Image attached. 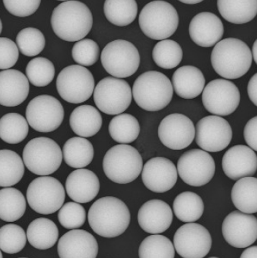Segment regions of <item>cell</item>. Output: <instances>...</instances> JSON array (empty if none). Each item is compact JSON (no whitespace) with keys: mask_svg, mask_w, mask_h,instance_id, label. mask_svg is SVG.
Masks as SVG:
<instances>
[{"mask_svg":"<svg viewBox=\"0 0 257 258\" xmlns=\"http://www.w3.org/2000/svg\"><path fill=\"white\" fill-rule=\"evenodd\" d=\"M139 258H175L173 243L161 234H152L141 243Z\"/></svg>","mask_w":257,"mask_h":258,"instance_id":"cell-38","label":"cell"},{"mask_svg":"<svg viewBox=\"0 0 257 258\" xmlns=\"http://www.w3.org/2000/svg\"><path fill=\"white\" fill-rule=\"evenodd\" d=\"M0 258H4V256H3V253H2V252H1V250H0Z\"/></svg>","mask_w":257,"mask_h":258,"instance_id":"cell-53","label":"cell"},{"mask_svg":"<svg viewBox=\"0 0 257 258\" xmlns=\"http://www.w3.org/2000/svg\"><path fill=\"white\" fill-rule=\"evenodd\" d=\"M27 122L36 131L51 133L60 126L65 118V109L59 100L43 95L32 99L26 110Z\"/></svg>","mask_w":257,"mask_h":258,"instance_id":"cell-12","label":"cell"},{"mask_svg":"<svg viewBox=\"0 0 257 258\" xmlns=\"http://www.w3.org/2000/svg\"><path fill=\"white\" fill-rule=\"evenodd\" d=\"M142 179L149 190L163 194L173 188L178 179V172L175 164L169 159L152 158L142 168Z\"/></svg>","mask_w":257,"mask_h":258,"instance_id":"cell-19","label":"cell"},{"mask_svg":"<svg viewBox=\"0 0 257 258\" xmlns=\"http://www.w3.org/2000/svg\"><path fill=\"white\" fill-rule=\"evenodd\" d=\"M20 258H27V257H20Z\"/></svg>","mask_w":257,"mask_h":258,"instance_id":"cell-56","label":"cell"},{"mask_svg":"<svg viewBox=\"0 0 257 258\" xmlns=\"http://www.w3.org/2000/svg\"><path fill=\"white\" fill-rule=\"evenodd\" d=\"M202 93L205 108L215 115H229L237 109L240 103L239 88L228 80H213Z\"/></svg>","mask_w":257,"mask_h":258,"instance_id":"cell-14","label":"cell"},{"mask_svg":"<svg viewBox=\"0 0 257 258\" xmlns=\"http://www.w3.org/2000/svg\"><path fill=\"white\" fill-rule=\"evenodd\" d=\"M58 1H68V0H58Z\"/></svg>","mask_w":257,"mask_h":258,"instance_id":"cell-55","label":"cell"},{"mask_svg":"<svg viewBox=\"0 0 257 258\" xmlns=\"http://www.w3.org/2000/svg\"><path fill=\"white\" fill-rule=\"evenodd\" d=\"M256 46H257V41L255 40L254 42L253 46H252V50L251 51L252 53V57L254 58V61H255V63H257V53H256Z\"/></svg>","mask_w":257,"mask_h":258,"instance_id":"cell-51","label":"cell"},{"mask_svg":"<svg viewBox=\"0 0 257 258\" xmlns=\"http://www.w3.org/2000/svg\"><path fill=\"white\" fill-rule=\"evenodd\" d=\"M19 49L13 40L0 37V69L7 70L17 63Z\"/></svg>","mask_w":257,"mask_h":258,"instance_id":"cell-46","label":"cell"},{"mask_svg":"<svg viewBox=\"0 0 257 258\" xmlns=\"http://www.w3.org/2000/svg\"><path fill=\"white\" fill-rule=\"evenodd\" d=\"M174 247L182 258H203L211 250V234L206 227L196 223L184 224L174 235Z\"/></svg>","mask_w":257,"mask_h":258,"instance_id":"cell-15","label":"cell"},{"mask_svg":"<svg viewBox=\"0 0 257 258\" xmlns=\"http://www.w3.org/2000/svg\"><path fill=\"white\" fill-rule=\"evenodd\" d=\"M41 0H4L7 11L18 17L33 15L40 7Z\"/></svg>","mask_w":257,"mask_h":258,"instance_id":"cell-45","label":"cell"},{"mask_svg":"<svg viewBox=\"0 0 257 258\" xmlns=\"http://www.w3.org/2000/svg\"><path fill=\"white\" fill-rule=\"evenodd\" d=\"M215 72L226 79H238L250 69L252 56L248 45L236 38H226L215 45L211 54Z\"/></svg>","mask_w":257,"mask_h":258,"instance_id":"cell-3","label":"cell"},{"mask_svg":"<svg viewBox=\"0 0 257 258\" xmlns=\"http://www.w3.org/2000/svg\"><path fill=\"white\" fill-rule=\"evenodd\" d=\"M24 164L14 151L0 150V186L10 187L18 183L24 175Z\"/></svg>","mask_w":257,"mask_h":258,"instance_id":"cell-36","label":"cell"},{"mask_svg":"<svg viewBox=\"0 0 257 258\" xmlns=\"http://www.w3.org/2000/svg\"><path fill=\"white\" fill-rule=\"evenodd\" d=\"M17 46L23 55L34 56L41 53L46 45L44 35L38 29H23L17 37Z\"/></svg>","mask_w":257,"mask_h":258,"instance_id":"cell-42","label":"cell"},{"mask_svg":"<svg viewBox=\"0 0 257 258\" xmlns=\"http://www.w3.org/2000/svg\"><path fill=\"white\" fill-rule=\"evenodd\" d=\"M182 4H189V5H194V4H198L203 2L204 0H178Z\"/></svg>","mask_w":257,"mask_h":258,"instance_id":"cell-50","label":"cell"},{"mask_svg":"<svg viewBox=\"0 0 257 258\" xmlns=\"http://www.w3.org/2000/svg\"><path fill=\"white\" fill-rule=\"evenodd\" d=\"M30 84L24 74L17 70L7 69L0 72V104L15 107L27 99Z\"/></svg>","mask_w":257,"mask_h":258,"instance_id":"cell-24","label":"cell"},{"mask_svg":"<svg viewBox=\"0 0 257 258\" xmlns=\"http://www.w3.org/2000/svg\"><path fill=\"white\" fill-rule=\"evenodd\" d=\"M177 172L183 182L191 186L209 183L216 172V164L211 155L203 149H191L181 155Z\"/></svg>","mask_w":257,"mask_h":258,"instance_id":"cell-13","label":"cell"},{"mask_svg":"<svg viewBox=\"0 0 257 258\" xmlns=\"http://www.w3.org/2000/svg\"><path fill=\"white\" fill-rule=\"evenodd\" d=\"M63 156L68 166L82 169L92 162L94 150L91 142L82 137L68 139L63 148Z\"/></svg>","mask_w":257,"mask_h":258,"instance_id":"cell-31","label":"cell"},{"mask_svg":"<svg viewBox=\"0 0 257 258\" xmlns=\"http://www.w3.org/2000/svg\"><path fill=\"white\" fill-rule=\"evenodd\" d=\"M240 258H257V246L248 247L242 252Z\"/></svg>","mask_w":257,"mask_h":258,"instance_id":"cell-49","label":"cell"},{"mask_svg":"<svg viewBox=\"0 0 257 258\" xmlns=\"http://www.w3.org/2000/svg\"><path fill=\"white\" fill-rule=\"evenodd\" d=\"M248 96L254 105H257V75L255 74L249 80L247 86Z\"/></svg>","mask_w":257,"mask_h":258,"instance_id":"cell-48","label":"cell"},{"mask_svg":"<svg viewBox=\"0 0 257 258\" xmlns=\"http://www.w3.org/2000/svg\"><path fill=\"white\" fill-rule=\"evenodd\" d=\"M102 116L91 105H81L75 108L70 117V125L75 134L82 138L95 136L102 126Z\"/></svg>","mask_w":257,"mask_h":258,"instance_id":"cell-27","label":"cell"},{"mask_svg":"<svg viewBox=\"0 0 257 258\" xmlns=\"http://www.w3.org/2000/svg\"><path fill=\"white\" fill-rule=\"evenodd\" d=\"M57 252L59 258H96L98 243L89 232L75 229L60 237Z\"/></svg>","mask_w":257,"mask_h":258,"instance_id":"cell-21","label":"cell"},{"mask_svg":"<svg viewBox=\"0 0 257 258\" xmlns=\"http://www.w3.org/2000/svg\"><path fill=\"white\" fill-rule=\"evenodd\" d=\"M197 144L206 152H221L230 144L232 130L229 123L217 115L202 118L196 127Z\"/></svg>","mask_w":257,"mask_h":258,"instance_id":"cell-16","label":"cell"},{"mask_svg":"<svg viewBox=\"0 0 257 258\" xmlns=\"http://www.w3.org/2000/svg\"><path fill=\"white\" fill-rule=\"evenodd\" d=\"M109 133L115 142L128 145L139 137L140 124L136 117L130 114H117L109 124Z\"/></svg>","mask_w":257,"mask_h":258,"instance_id":"cell-35","label":"cell"},{"mask_svg":"<svg viewBox=\"0 0 257 258\" xmlns=\"http://www.w3.org/2000/svg\"><path fill=\"white\" fill-rule=\"evenodd\" d=\"M209 258H219V257H216V256H211V257H209Z\"/></svg>","mask_w":257,"mask_h":258,"instance_id":"cell-54","label":"cell"},{"mask_svg":"<svg viewBox=\"0 0 257 258\" xmlns=\"http://www.w3.org/2000/svg\"><path fill=\"white\" fill-rule=\"evenodd\" d=\"M219 14L233 24H245L257 14V0H217Z\"/></svg>","mask_w":257,"mask_h":258,"instance_id":"cell-29","label":"cell"},{"mask_svg":"<svg viewBox=\"0 0 257 258\" xmlns=\"http://www.w3.org/2000/svg\"><path fill=\"white\" fill-rule=\"evenodd\" d=\"M58 220L59 224L68 230L80 228L86 221L85 210L78 203H68L59 209Z\"/></svg>","mask_w":257,"mask_h":258,"instance_id":"cell-43","label":"cell"},{"mask_svg":"<svg viewBox=\"0 0 257 258\" xmlns=\"http://www.w3.org/2000/svg\"><path fill=\"white\" fill-rule=\"evenodd\" d=\"M139 23L146 37L163 40L175 33L179 18L173 6L162 0H156L144 7L139 14Z\"/></svg>","mask_w":257,"mask_h":258,"instance_id":"cell-5","label":"cell"},{"mask_svg":"<svg viewBox=\"0 0 257 258\" xmlns=\"http://www.w3.org/2000/svg\"><path fill=\"white\" fill-rule=\"evenodd\" d=\"M88 222L97 235L114 238L123 234L129 227L130 211L127 205L118 198L102 197L90 208Z\"/></svg>","mask_w":257,"mask_h":258,"instance_id":"cell-1","label":"cell"},{"mask_svg":"<svg viewBox=\"0 0 257 258\" xmlns=\"http://www.w3.org/2000/svg\"><path fill=\"white\" fill-rule=\"evenodd\" d=\"M132 96L136 104L147 111L164 109L171 102L173 88L168 77L150 71L142 74L134 83Z\"/></svg>","mask_w":257,"mask_h":258,"instance_id":"cell-4","label":"cell"},{"mask_svg":"<svg viewBox=\"0 0 257 258\" xmlns=\"http://www.w3.org/2000/svg\"><path fill=\"white\" fill-rule=\"evenodd\" d=\"M143 168L139 151L126 144L114 146L107 151L103 160L106 176L115 183L127 184L136 180Z\"/></svg>","mask_w":257,"mask_h":258,"instance_id":"cell-6","label":"cell"},{"mask_svg":"<svg viewBox=\"0 0 257 258\" xmlns=\"http://www.w3.org/2000/svg\"><path fill=\"white\" fill-rule=\"evenodd\" d=\"M58 237V227L50 219L44 217L36 219L27 228V240L32 247L39 250L51 248L57 241Z\"/></svg>","mask_w":257,"mask_h":258,"instance_id":"cell-28","label":"cell"},{"mask_svg":"<svg viewBox=\"0 0 257 258\" xmlns=\"http://www.w3.org/2000/svg\"><path fill=\"white\" fill-rule=\"evenodd\" d=\"M66 191L70 198L78 204H88L100 191V181L89 169L73 171L66 180Z\"/></svg>","mask_w":257,"mask_h":258,"instance_id":"cell-25","label":"cell"},{"mask_svg":"<svg viewBox=\"0 0 257 258\" xmlns=\"http://www.w3.org/2000/svg\"><path fill=\"white\" fill-rule=\"evenodd\" d=\"M176 95L184 99L197 98L203 92L206 79L203 72L194 66H183L175 71L171 78Z\"/></svg>","mask_w":257,"mask_h":258,"instance_id":"cell-26","label":"cell"},{"mask_svg":"<svg viewBox=\"0 0 257 258\" xmlns=\"http://www.w3.org/2000/svg\"><path fill=\"white\" fill-rule=\"evenodd\" d=\"M231 198L235 207L244 214L257 212V179L244 177L238 179L232 187Z\"/></svg>","mask_w":257,"mask_h":258,"instance_id":"cell-30","label":"cell"},{"mask_svg":"<svg viewBox=\"0 0 257 258\" xmlns=\"http://www.w3.org/2000/svg\"><path fill=\"white\" fill-rule=\"evenodd\" d=\"M27 210L23 194L15 188L6 187L0 189V219L6 222L20 220Z\"/></svg>","mask_w":257,"mask_h":258,"instance_id":"cell-32","label":"cell"},{"mask_svg":"<svg viewBox=\"0 0 257 258\" xmlns=\"http://www.w3.org/2000/svg\"><path fill=\"white\" fill-rule=\"evenodd\" d=\"M51 26L55 34L65 41L83 40L93 26V15L88 6L76 0H68L53 10Z\"/></svg>","mask_w":257,"mask_h":258,"instance_id":"cell-2","label":"cell"},{"mask_svg":"<svg viewBox=\"0 0 257 258\" xmlns=\"http://www.w3.org/2000/svg\"><path fill=\"white\" fill-rule=\"evenodd\" d=\"M104 15L110 23L117 27H126L137 17L136 0H105Z\"/></svg>","mask_w":257,"mask_h":258,"instance_id":"cell-33","label":"cell"},{"mask_svg":"<svg viewBox=\"0 0 257 258\" xmlns=\"http://www.w3.org/2000/svg\"><path fill=\"white\" fill-rule=\"evenodd\" d=\"M26 75L28 81L34 86H47L54 78V65L46 58H34L27 64Z\"/></svg>","mask_w":257,"mask_h":258,"instance_id":"cell-40","label":"cell"},{"mask_svg":"<svg viewBox=\"0 0 257 258\" xmlns=\"http://www.w3.org/2000/svg\"><path fill=\"white\" fill-rule=\"evenodd\" d=\"M65 188L58 179L41 176L32 181L27 188L29 206L35 212L43 215L54 214L65 201Z\"/></svg>","mask_w":257,"mask_h":258,"instance_id":"cell-10","label":"cell"},{"mask_svg":"<svg viewBox=\"0 0 257 258\" xmlns=\"http://www.w3.org/2000/svg\"><path fill=\"white\" fill-rule=\"evenodd\" d=\"M222 232L225 240L232 247H249L257 239L256 217L239 210L233 211L225 218Z\"/></svg>","mask_w":257,"mask_h":258,"instance_id":"cell-18","label":"cell"},{"mask_svg":"<svg viewBox=\"0 0 257 258\" xmlns=\"http://www.w3.org/2000/svg\"><path fill=\"white\" fill-rule=\"evenodd\" d=\"M244 139L253 151L257 150V117L255 116L246 123L244 128Z\"/></svg>","mask_w":257,"mask_h":258,"instance_id":"cell-47","label":"cell"},{"mask_svg":"<svg viewBox=\"0 0 257 258\" xmlns=\"http://www.w3.org/2000/svg\"><path fill=\"white\" fill-rule=\"evenodd\" d=\"M101 63L104 70L116 78L135 75L140 65L141 57L136 46L124 40L110 42L103 49Z\"/></svg>","mask_w":257,"mask_h":258,"instance_id":"cell-8","label":"cell"},{"mask_svg":"<svg viewBox=\"0 0 257 258\" xmlns=\"http://www.w3.org/2000/svg\"><path fill=\"white\" fill-rule=\"evenodd\" d=\"M72 56L81 66H92L99 59V46L91 39L79 40L73 46Z\"/></svg>","mask_w":257,"mask_h":258,"instance_id":"cell-44","label":"cell"},{"mask_svg":"<svg viewBox=\"0 0 257 258\" xmlns=\"http://www.w3.org/2000/svg\"><path fill=\"white\" fill-rule=\"evenodd\" d=\"M223 22L213 13H200L190 22V37L196 44L202 47L215 46L223 38Z\"/></svg>","mask_w":257,"mask_h":258,"instance_id":"cell-22","label":"cell"},{"mask_svg":"<svg viewBox=\"0 0 257 258\" xmlns=\"http://www.w3.org/2000/svg\"><path fill=\"white\" fill-rule=\"evenodd\" d=\"M158 133L164 146L173 150H181L192 143L196 128L192 121L187 116L174 113L161 121Z\"/></svg>","mask_w":257,"mask_h":258,"instance_id":"cell-17","label":"cell"},{"mask_svg":"<svg viewBox=\"0 0 257 258\" xmlns=\"http://www.w3.org/2000/svg\"><path fill=\"white\" fill-rule=\"evenodd\" d=\"M94 101L100 111L110 115H117L130 106L132 89L124 80L107 77L94 88Z\"/></svg>","mask_w":257,"mask_h":258,"instance_id":"cell-11","label":"cell"},{"mask_svg":"<svg viewBox=\"0 0 257 258\" xmlns=\"http://www.w3.org/2000/svg\"><path fill=\"white\" fill-rule=\"evenodd\" d=\"M222 166L226 176L232 180L249 177L256 172L257 156L248 146H232L223 156Z\"/></svg>","mask_w":257,"mask_h":258,"instance_id":"cell-20","label":"cell"},{"mask_svg":"<svg viewBox=\"0 0 257 258\" xmlns=\"http://www.w3.org/2000/svg\"><path fill=\"white\" fill-rule=\"evenodd\" d=\"M56 85L59 96L65 101L71 104H81L92 96L95 81L88 68L71 65L61 71Z\"/></svg>","mask_w":257,"mask_h":258,"instance_id":"cell-9","label":"cell"},{"mask_svg":"<svg viewBox=\"0 0 257 258\" xmlns=\"http://www.w3.org/2000/svg\"><path fill=\"white\" fill-rule=\"evenodd\" d=\"M173 220L170 206L161 200H152L141 207L138 221L141 228L151 234H160L166 231Z\"/></svg>","mask_w":257,"mask_h":258,"instance_id":"cell-23","label":"cell"},{"mask_svg":"<svg viewBox=\"0 0 257 258\" xmlns=\"http://www.w3.org/2000/svg\"><path fill=\"white\" fill-rule=\"evenodd\" d=\"M29 133L26 118L18 113H8L0 118V138L9 144L22 143Z\"/></svg>","mask_w":257,"mask_h":258,"instance_id":"cell-37","label":"cell"},{"mask_svg":"<svg viewBox=\"0 0 257 258\" xmlns=\"http://www.w3.org/2000/svg\"><path fill=\"white\" fill-rule=\"evenodd\" d=\"M25 231L17 224H7L0 228V249L14 254L21 251L27 244Z\"/></svg>","mask_w":257,"mask_h":258,"instance_id":"cell-41","label":"cell"},{"mask_svg":"<svg viewBox=\"0 0 257 258\" xmlns=\"http://www.w3.org/2000/svg\"><path fill=\"white\" fill-rule=\"evenodd\" d=\"M173 210L178 220L185 223H192L201 218L204 212V204L198 194L183 192L175 197Z\"/></svg>","mask_w":257,"mask_h":258,"instance_id":"cell-34","label":"cell"},{"mask_svg":"<svg viewBox=\"0 0 257 258\" xmlns=\"http://www.w3.org/2000/svg\"><path fill=\"white\" fill-rule=\"evenodd\" d=\"M23 160L30 172L46 176L59 169L63 160V153L59 145L53 139L35 138L23 149Z\"/></svg>","mask_w":257,"mask_h":258,"instance_id":"cell-7","label":"cell"},{"mask_svg":"<svg viewBox=\"0 0 257 258\" xmlns=\"http://www.w3.org/2000/svg\"><path fill=\"white\" fill-rule=\"evenodd\" d=\"M182 56L181 46L177 42L168 39L158 42L152 51L154 61L163 69L176 68L181 63Z\"/></svg>","mask_w":257,"mask_h":258,"instance_id":"cell-39","label":"cell"},{"mask_svg":"<svg viewBox=\"0 0 257 258\" xmlns=\"http://www.w3.org/2000/svg\"><path fill=\"white\" fill-rule=\"evenodd\" d=\"M3 30V23L2 21H1V20H0V34H1V33H2Z\"/></svg>","mask_w":257,"mask_h":258,"instance_id":"cell-52","label":"cell"}]
</instances>
